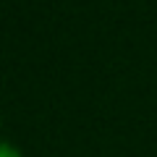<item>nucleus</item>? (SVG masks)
Returning a JSON list of instances; mask_svg holds the SVG:
<instances>
[{
  "label": "nucleus",
  "mask_w": 157,
  "mask_h": 157,
  "mask_svg": "<svg viewBox=\"0 0 157 157\" xmlns=\"http://www.w3.org/2000/svg\"><path fill=\"white\" fill-rule=\"evenodd\" d=\"M0 157H24V155H21V152H18L13 144H8V141H0Z\"/></svg>",
  "instance_id": "obj_1"
}]
</instances>
